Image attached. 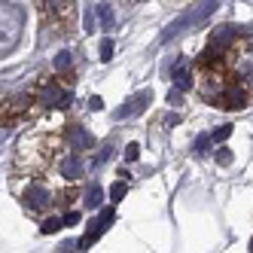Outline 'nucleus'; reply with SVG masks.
Wrapping results in <instances>:
<instances>
[{
	"instance_id": "obj_5",
	"label": "nucleus",
	"mask_w": 253,
	"mask_h": 253,
	"mask_svg": "<svg viewBox=\"0 0 253 253\" xmlns=\"http://www.w3.org/2000/svg\"><path fill=\"white\" fill-rule=\"evenodd\" d=\"M67 140H70V147H74V150H88L95 143V137L88 134L83 125H70V128H67Z\"/></svg>"
},
{
	"instance_id": "obj_2",
	"label": "nucleus",
	"mask_w": 253,
	"mask_h": 253,
	"mask_svg": "<svg viewBox=\"0 0 253 253\" xmlns=\"http://www.w3.org/2000/svg\"><path fill=\"white\" fill-rule=\"evenodd\" d=\"M216 107H226V110H244L247 107V88L238 85V83H229L223 85V92L213 98Z\"/></svg>"
},
{
	"instance_id": "obj_8",
	"label": "nucleus",
	"mask_w": 253,
	"mask_h": 253,
	"mask_svg": "<svg viewBox=\"0 0 253 253\" xmlns=\"http://www.w3.org/2000/svg\"><path fill=\"white\" fill-rule=\"evenodd\" d=\"M232 40H235V28H232V25L216 28V31H213V37H211V43H213V46H220V49H223V46H229Z\"/></svg>"
},
{
	"instance_id": "obj_26",
	"label": "nucleus",
	"mask_w": 253,
	"mask_h": 253,
	"mask_svg": "<svg viewBox=\"0 0 253 253\" xmlns=\"http://www.w3.org/2000/svg\"><path fill=\"white\" fill-rule=\"evenodd\" d=\"M250 250H253V238H250Z\"/></svg>"
},
{
	"instance_id": "obj_22",
	"label": "nucleus",
	"mask_w": 253,
	"mask_h": 253,
	"mask_svg": "<svg viewBox=\"0 0 253 253\" xmlns=\"http://www.w3.org/2000/svg\"><path fill=\"white\" fill-rule=\"evenodd\" d=\"M101 220H104L107 226H110V223L116 220V211H113V208H107V211H101Z\"/></svg>"
},
{
	"instance_id": "obj_1",
	"label": "nucleus",
	"mask_w": 253,
	"mask_h": 253,
	"mask_svg": "<svg viewBox=\"0 0 253 253\" xmlns=\"http://www.w3.org/2000/svg\"><path fill=\"white\" fill-rule=\"evenodd\" d=\"M220 3L223 0H202V3H195L192 9H186L183 15H180V19H174L165 31H162V43H171L174 37H180V34H186V31H192L195 25H202L205 19H211V15L220 9Z\"/></svg>"
},
{
	"instance_id": "obj_16",
	"label": "nucleus",
	"mask_w": 253,
	"mask_h": 253,
	"mask_svg": "<svg viewBox=\"0 0 253 253\" xmlns=\"http://www.w3.org/2000/svg\"><path fill=\"white\" fill-rule=\"evenodd\" d=\"M211 137H213L216 143H223V140H229V137H232V125H220V128H216V131H213Z\"/></svg>"
},
{
	"instance_id": "obj_4",
	"label": "nucleus",
	"mask_w": 253,
	"mask_h": 253,
	"mask_svg": "<svg viewBox=\"0 0 253 253\" xmlns=\"http://www.w3.org/2000/svg\"><path fill=\"white\" fill-rule=\"evenodd\" d=\"M49 202H52V195H49V189H43L40 183H34V186L25 192V205H28L31 211H43V208H49Z\"/></svg>"
},
{
	"instance_id": "obj_11",
	"label": "nucleus",
	"mask_w": 253,
	"mask_h": 253,
	"mask_svg": "<svg viewBox=\"0 0 253 253\" xmlns=\"http://www.w3.org/2000/svg\"><path fill=\"white\" fill-rule=\"evenodd\" d=\"M104 205V189L101 186H92L85 192V208H101Z\"/></svg>"
},
{
	"instance_id": "obj_21",
	"label": "nucleus",
	"mask_w": 253,
	"mask_h": 253,
	"mask_svg": "<svg viewBox=\"0 0 253 253\" xmlns=\"http://www.w3.org/2000/svg\"><path fill=\"white\" fill-rule=\"evenodd\" d=\"M80 223V211H70V213H64V226H77Z\"/></svg>"
},
{
	"instance_id": "obj_24",
	"label": "nucleus",
	"mask_w": 253,
	"mask_h": 253,
	"mask_svg": "<svg viewBox=\"0 0 253 253\" xmlns=\"http://www.w3.org/2000/svg\"><path fill=\"white\" fill-rule=\"evenodd\" d=\"M88 107H92V110H101V107H104V101L95 95V98H88Z\"/></svg>"
},
{
	"instance_id": "obj_9",
	"label": "nucleus",
	"mask_w": 253,
	"mask_h": 253,
	"mask_svg": "<svg viewBox=\"0 0 253 253\" xmlns=\"http://www.w3.org/2000/svg\"><path fill=\"white\" fill-rule=\"evenodd\" d=\"M174 85L183 88V92H189V88H192V74H189L186 67H177L174 70Z\"/></svg>"
},
{
	"instance_id": "obj_7",
	"label": "nucleus",
	"mask_w": 253,
	"mask_h": 253,
	"mask_svg": "<svg viewBox=\"0 0 253 253\" xmlns=\"http://www.w3.org/2000/svg\"><path fill=\"white\" fill-rule=\"evenodd\" d=\"M58 171H61L64 180H77V177L83 174V162H80V156H67L61 165H58Z\"/></svg>"
},
{
	"instance_id": "obj_18",
	"label": "nucleus",
	"mask_w": 253,
	"mask_h": 253,
	"mask_svg": "<svg viewBox=\"0 0 253 253\" xmlns=\"http://www.w3.org/2000/svg\"><path fill=\"white\" fill-rule=\"evenodd\" d=\"M216 165H223V168L232 165V153H229L226 147H220V153H216Z\"/></svg>"
},
{
	"instance_id": "obj_14",
	"label": "nucleus",
	"mask_w": 253,
	"mask_h": 253,
	"mask_svg": "<svg viewBox=\"0 0 253 253\" xmlns=\"http://www.w3.org/2000/svg\"><path fill=\"white\" fill-rule=\"evenodd\" d=\"M125 192H128V186H125V180H116V183L110 186V198H113V202H122V198H125Z\"/></svg>"
},
{
	"instance_id": "obj_23",
	"label": "nucleus",
	"mask_w": 253,
	"mask_h": 253,
	"mask_svg": "<svg viewBox=\"0 0 253 253\" xmlns=\"http://www.w3.org/2000/svg\"><path fill=\"white\" fill-rule=\"evenodd\" d=\"M162 122H165V125H168V128H171V125H180V116H177V113H168V116H165V119H162Z\"/></svg>"
},
{
	"instance_id": "obj_13",
	"label": "nucleus",
	"mask_w": 253,
	"mask_h": 253,
	"mask_svg": "<svg viewBox=\"0 0 253 253\" xmlns=\"http://www.w3.org/2000/svg\"><path fill=\"white\" fill-rule=\"evenodd\" d=\"M98 19H101V28H113V9H110V3H101L98 6Z\"/></svg>"
},
{
	"instance_id": "obj_15",
	"label": "nucleus",
	"mask_w": 253,
	"mask_h": 253,
	"mask_svg": "<svg viewBox=\"0 0 253 253\" xmlns=\"http://www.w3.org/2000/svg\"><path fill=\"white\" fill-rule=\"evenodd\" d=\"M98 55H101V61H110V58H113V40H110V37H104V40H101Z\"/></svg>"
},
{
	"instance_id": "obj_25",
	"label": "nucleus",
	"mask_w": 253,
	"mask_h": 253,
	"mask_svg": "<svg viewBox=\"0 0 253 253\" xmlns=\"http://www.w3.org/2000/svg\"><path fill=\"white\" fill-rule=\"evenodd\" d=\"M107 159H110V150H107V147H104V153H98V159H95V165H104V162H107Z\"/></svg>"
},
{
	"instance_id": "obj_10",
	"label": "nucleus",
	"mask_w": 253,
	"mask_h": 253,
	"mask_svg": "<svg viewBox=\"0 0 253 253\" xmlns=\"http://www.w3.org/2000/svg\"><path fill=\"white\" fill-rule=\"evenodd\" d=\"M70 64H74V55H70V52H58V55L52 58V67H55L58 74H67Z\"/></svg>"
},
{
	"instance_id": "obj_12",
	"label": "nucleus",
	"mask_w": 253,
	"mask_h": 253,
	"mask_svg": "<svg viewBox=\"0 0 253 253\" xmlns=\"http://www.w3.org/2000/svg\"><path fill=\"white\" fill-rule=\"evenodd\" d=\"M61 226H64V216H49V220H43L40 232H43V235H52V232H58Z\"/></svg>"
},
{
	"instance_id": "obj_19",
	"label": "nucleus",
	"mask_w": 253,
	"mask_h": 253,
	"mask_svg": "<svg viewBox=\"0 0 253 253\" xmlns=\"http://www.w3.org/2000/svg\"><path fill=\"white\" fill-rule=\"evenodd\" d=\"M137 156H140V147L137 143H128L125 147V162H137Z\"/></svg>"
},
{
	"instance_id": "obj_20",
	"label": "nucleus",
	"mask_w": 253,
	"mask_h": 253,
	"mask_svg": "<svg viewBox=\"0 0 253 253\" xmlns=\"http://www.w3.org/2000/svg\"><path fill=\"white\" fill-rule=\"evenodd\" d=\"M180 101H183V88H177V85H174V88H171V95H168V104H174V107H177Z\"/></svg>"
},
{
	"instance_id": "obj_6",
	"label": "nucleus",
	"mask_w": 253,
	"mask_h": 253,
	"mask_svg": "<svg viewBox=\"0 0 253 253\" xmlns=\"http://www.w3.org/2000/svg\"><path fill=\"white\" fill-rule=\"evenodd\" d=\"M64 95H67V92H61L58 85H46L43 92H40V104H43V107H58V110H61Z\"/></svg>"
},
{
	"instance_id": "obj_3",
	"label": "nucleus",
	"mask_w": 253,
	"mask_h": 253,
	"mask_svg": "<svg viewBox=\"0 0 253 253\" xmlns=\"http://www.w3.org/2000/svg\"><path fill=\"white\" fill-rule=\"evenodd\" d=\"M150 92H137L128 104H122L119 110H116V119H131V116H137V113H143L147 110V104H150Z\"/></svg>"
},
{
	"instance_id": "obj_17",
	"label": "nucleus",
	"mask_w": 253,
	"mask_h": 253,
	"mask_svg": "<svg viewBox=\"0 0 253 253\" xmlns=\"http://www.w3.org/2000/svg\"><path fill=\"white\" fill-rule=\"evenodd\" d=\"M211 140H213V137H208V134H202V137H198V140H195V153H198V156H205V153H208V147H211Z\"/></svg>"
}]
</instances>
